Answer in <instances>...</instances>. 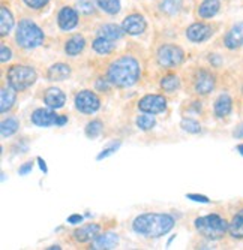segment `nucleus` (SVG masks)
Here are the masks:
<instances>
[{"mask_svg":"<svg viewBox=\"0 0 243 250\" xmlns=\"http://www.w3.org/2000/svg\"><path fill=\"white\" fill-rule=\"evenodd\" d=\"M137 127L141 129V130H150L155 127V125H156V120H155L153 114H147L146 112V116H140L137 119Z\"/></svg>","mask_w":243,"mask_h":250,"instance_id":"7c9ffc66","label":"nucleus"},{"mask_svg":"<svg viewBox=\"0 0 243 250\" xmlns=\"http://www.w3.org/2000/svg\"><path fill=\"white\" fill-rule=\"evenodd\" d=\"M119 244V235L114 232H105L99 234L93 241H92V249L95 250H111L116 249Z\"/></svg>","mask_w":243,"mask_h":250,"instance_id":"dca6fc26","label":"nucleus"},{"mask_svg":"<svg viewBox=\"0 0 243 250\" xmlns=\"http://www.w3.org/2000/svg\"><path fill=\"white\" fill-rule=\"evenodd\" d=\"M122 27H123L125 33L137 36V35H141L146 30V20L140 14H132V15H129V17H126L123 20Z\"/></svg>","mask_w":243,"mask_h":250,"instance_id":"f8f14e48","label":"nucleus"},{"mask_svg":"<svg viewBox=\"0 0 243 250\" xmlns=\"http://www.w3.org/2000/svg\"><path fill=\"white\" fill-rule=\"evenodd\" d=\"M44 102H45L51 109H59L65 105L66 102V96L62 92L60 88L51 87L45 92V96H44Z\"/></svg>","mask_w":243,"mask_h":250,"instance_id":"6ab92c4d","label":"nucleus"},{"mask_svg":"<svg viewBox=\"0 0 243 250\" xmlns=\"http://www.w3.org/2000/svg\"><path fill=\"white\" fill-rule=\"evenodd\" d=\"M11 57H12L11 50L6 47V45H3V43H2V47H0V60H2V62L5 63V62H8Z\"/></svg>","mask_w":243,"mask_h":250,"instance_id":"e433bc0d","label":"nucleus"},{"mask_svg":"<svg viewBox=\"0 0 243 250\" xmlns=\"http://www.w3.org/2000/svg\"><path fill=\"white\" fill-rule=\"evenodd\" d=\"M8 85L15 88L17 92L29 88L35 81H36V72L30 66H23V64H14L9 67L6 74Z\"/></svg>","mask_w":243,"mask_h":250,"instance_id":"39448f33","label":"nucleus"},{"mask_svg":"<svg viewBox=\"0 0 243 250\" xmlns=\"http://www.w3.org/2000/svg\"><path fill=\"white\" fill-rule=\"evenodd\" d=\"M84 47H86L84 38L80 36V35H75L68 42H66V45H65V53L68 54V56H72L74 57V56L80 54L84 50Z\"/></svg>","mask_w":243,"mask_h":250,"instance_id":"5701e85b","label":"nucleus"},{"mask_svg":"<svg viewBox=\"0 0 243 250\" xmlns=\"http://www.w3.org/2000/svg\"><path fill=\"white\" fill-rule=\"evenodd\" d=\"M182 8V0H164L161 3V11L168 14V15H174L177 14Z\"/></svg>","mask_w":243,"mask_h":250,"instance_id":"c756f323","label":"nucleus"},{"mask_svg":"<svg viewBox=\"0 0 243 250\" xmlns=\"http://www.w3.org/2000/svg\"><path fill=\"white\" fill-rule=\"evenodd\" d=\"M93 50L99 54H108L114 50V43L113 41L110 39H105L102 36H98L95 41H93Z\"/></svg>","mask_w":243,"mask_h":250,"instance_id":"a878e982","label":"nucleus"},{"mask_svg":"<svg viewBox=\"0 0 243 250\" xmlns=\"http://www.w3.org/2000/svg\"><path fill=\"white\" fill-rule=\"evenodd\" d=\"M215 85H216V80H215V75L212 72L201 69L195 74L194 88L198 95H209L210 92H213Z\"/></svg>","mask_w":243,"mask_h":250,"instance_id":"1a4fd4ad","label":"nucleus"},{"mask_svg":"<svg viewBox=\"0 0 243 250\" xmlns=\"http://www.w3.org/2000/svg\"><path fill=\"white\" fill-rule=\"evenodd\" d=\"M80 222H83V216H80V214H72V216L68 217V223L75 225V223H80Z\"/></svg>","mask_w":243,"mask_h":250,"instance_id":"a19ab883","label":"nucleus"},{"mask_svg":"<svg viewBox=\"0 0 243 250\" xmlns=\"http://www.w3.org/2000/svg\"><path fill=\"white\" fill-rule=\"evenodd\" d=\"M194 225L198 234L210 241H218L228 234V222L215 213L195 219Z\"/></svg>","mask_w":243,"mask_h":250,"instance_id":"7ed1b4c3","label":"nucleus"},{"mask_svg":"<svg viewBox=\"0 0 243 250\" xmlns=\"http://www.w3.org/2000/svg\"><path fill=\"white\" fill-rule=\"evenodd\" d=\"M47 75H48L50 81H65L71 75V67L65 63H57L50 67Z\"/></svg>","mask_w":243,"mask_h":250,"instance_id":"aec40b11","label":"nucleus"},{"mask_svg":"<svg viewBox=\"0 0 243 250\" xmlns=\"http://www.w3.org/2000/svg\"><path fill=\"white\" fill-rule=\"evenodd\" d=\"M99 231H101L99 225L87 223V225H84V226H81V228L74 231V238L78 243H89V241H93L99 235Z\"/></svg>","mask_w":243,"mask_h":250,"instance_id":"4468645a","label":"nucleus"},{"mask_svg":"<svg viewBox=\"0 0 243 250\" xmlns=\"http://www.w3.org/2000/svg\"><path fill=\"white\" fill-rule=\"evenodd\" d=\"M57 117L59 116L54 111H51L48 108H39L32 114V123L39 127H48V126L56 125Z\"/></svg>","mask_w":243,"mask_h":250,"instance_id":"ddd939ff","label":"nucleus"},{"mask_svg":"<svg viewBox=\"0 0 243 250\" xmlns=\"http://www.w3.org/2000/svg\"><path fill=\"white\" fill-rule=\"evenodd\" d=\"M224 45L228 50H237L243 45V21L236 22V24L225 33Z\"/></svg>","mask_w":243,"mask_h":250,"instance_id":"9b49d317","label":"nucleus"},{"mask_svg":"<svg viewBox=\"0 0 243 250\" xmlns=\"http://www.w3.org/2000/svg\"><path fill=\"white\" fill-rule=\"evenodd\" d=\"M140 78V64L131 57L123 56L113 62L108 67V81L117 87H131Z\"/></svg>","mask_w":243,"mask_h":250,"instance_id":"f03ea898","label":"nucleus"},{"mask_svg":"<svg viewBox=\"0 0 243 250\" xmlns=\"http://www.w3.org/2000/svg\"><path fill=\"white\" fill-rule=\"evenodd\" d=\"M32 168H33V164H32V162H26L23 167H20L18 174H20V175H27V174L32 171Z\"/></svg>","mask_w":243,"mask_h":250,"instance_id":"58836bf2","label":"nucleus"},{"mask_svg":"<svg viewBox=\"0 0 243 250\" xmlns=\"http://www.w3.org/2000/svg\"><path fill=\"white\" fill-rule=\"evenodd\" d=\"M101 106V101L96 93L90 90H83L75 96V108L83 114H93Z\"/></svg>","mask_w":243,"mask_h":250,"instance_id":"0eeeda50","label":"nucleus"},{"mask_svg":"<svg viewBox=\"0 0 243 250\" xmlns=\"http://www.w3.org/2000/svg\"><path fill=\"white\" fill-rule=\"evenodd\" d=\"M138 109L147 114H159L167 109V101L159 95H147L138 102Z\"/></svg>","mask_w":243,"mask_h":250,"instance_id":"6e6552de","label":"nucleus"},{"mask_svg":"<svg viewBox=\"0 0 243 250\" xmlns=\"http://www.w3.org/2000/svg\"><path fill=\"white\" fill-rule=\"evenodd\" d=\"M213 35L212 26L206 24V22H195V24L189 26L186 30V38L192 42H204Z\"/></svg>","mask_w":243,"mask_h":250,"instance_id":"9d476101","label":"nucleus"},{"mask_svg":"<svg viewBox=\"0 0 243 250\" xmlns=\"http://www.w3.org/2000/svg\"><path fill=\"white\" fill-rule=\"evenodd\" d=\"M66 122H68V117H66V116H59L57 120H56V126H63Z\"/></svg>","mask_w":243,"mask_h":250,"instance_id":"37998d69","label":"nucleus"},{"mask_svg":"<svg viewBox=\"0 0 243 250\" xmlns=\"http://www.w3.org/2000/svg\"><path fill=\"white\" fill-rule=\"evenodd\" d=\"M173 228H174V219L170 214H161V213L141 214L132 223L134 232L146 238H159L168 234Z\"/></svg>","mask_w":243,"mask_h":250,"instance_id":"f257e3e1","label":"nucleus"},{"mask_svg":"<svg viewBox=\"0 0 243 250\" xmlns=\"http://www.w3.org/2000/svg\"><path fill=\"white\" fill-rule=\"evenodd\" d=\"M38 162H39V168L44 171V174H47V165H45V161H42V157H38Z\"/></svg>","mask_w":243,"mask_h":250,"instance_id":"c03bdc74","label":"nucleus"},{"mask_svg":"<svg viewBox=\"0 0 243 250\" xmlns=\"http://www.w3.org/2000/svg\"><path fill=\"white\" fill-rule=\"evenodd\" d=\"M102 132V123L99 120H92L87 123L86 126V135L89 136L90 140L96 138V136H99V133Z\"/></svg>","mask_w":243,"mask_h":250,"instance_id":"2f4dec72","label":"nucleus"},{"mask_svg":"<svg viewBox=\"0 0 243 250\" xmlns=\"http://www.w3.org/2000/svg\"><path fill=\"white\" fill-rule=\"evenodd\" d=\"M14 27V17L6 6L0 8V35L6 36Z\"/></svg>","mask_w":243,"mask_h":250,"instance_id":"b1692460","label":"nucleus"},{"mask_svg":"<svg viewBox=\"0 0 243 250\" xmlns=\"http://www.w3.org/2000/svg\"><path fill=\"white\" fill-rule=\"evenodd\" d=\"M24 3L32 9H39L45 6L48 3V0H24Z\"/></svg>","mask_w":243,"mask_h":250,"instance_id":"c9c22d12","label":"nucleus"},{"mask_svg":"<svg viewBox=\"0 0 243 250\" xmlns=\"http://www.w3.org/2000/svg\"><path fill=\"white\" fill-rule=\"evenodd\" d=\"M20 127V123L17 119L11 117L2 122V126H0V132H2V138H8V136L14 135Z\"/></svg>","mask_w":243,"mask_h":250,"instance_id":"bb28decb","label":"nucleus"},{"mask_svg":"<svg viewBox=\"0 0 243 250\" xmlns=\"http://www.w3.org/2000/svg\"><path fill=\"white\" fill-rule=\"evenodd\" d=\"M228 235L234 240H243V207L228 222Z\"/></svg>","mask_w":243,"mask_h":250,"instance_id":"a211bd4d","label":"nucleus"},{"mask_svg":"<svg viewBox=\"0 0 243 250\" xmlns=\"http://www.w3.org/2000/svg\"><path fill=\"white\" fill-rule=\"evenodd\" d=\"M123 33H125L123 27H119L117 24H105V26L99 27V30H98V36H102L110 41L120 39L123 36Z\"/></svg>","mask_w":243,"mask_h":250,"instance_id":"393cba45","label":"nucleus"},{"mask_svg":"<svg viewBox=\"0 0 243 250\" xmlns=\"http://www.w3.org/2000/svg\"><path fill=\"white\" fill-rule=\"evenodd\" d=\"M221 9V0H204L198 8V15L201 18H213Z\"/></svg>","mask_w":243,"mask_h":250,"instance_id":"4be33fe9","label":"nucleus"},{"mask_svg":"<svg viewBox=\"0 0 243 250\" xmlns=\"http://www.w3.org/2000/svg\"><path fill=\"white\" fill-rule=\"evenodd\" d=\"M209 60H210V63H212L213 66H216V67H218L221 63H222V60H221V57H219L218 54H212V57H210Z\"/></svg>","mask_w":243,"mask_h":250,"instance_id":"79ce46f5","label":"nucleus"},{"mask_svg":"<svg viewBox=\"0 0 243 250\" xmlns=\"http://www.w3.org/2000/svg\"><path fill=\"white\" fill-rule=\"evenodd\" d=\"M189 199H192V201H197V202H204V204H209L210 202V199L207 198V196H204V195H195V193H189V195H186Z\"/></svg>","mask_w":243,"mask_h":250,"instance_id":"4c0bfd02","label":"nucleus"},{"mask_svg":"<svg viewBox=\"0 0 243 250\" xmlns=\"http://www.w3.org/2000/svg\"><path fill=\"white\" fill-rule=\"evenodd\" d=\"M119 147H120V143H114V144H111L110 147H107V148H104L99 154H98V161H102V159H105V157H108V156H111L113 153H116L117 150H119Z\"/></svg>","mask_w":243,"mask_h":250,"instance_id":"f704fd0d","label":"nucleus"},{"mask_svg":"<svg viewBox=\"0 0 243 250\" xmlns=\"http://www.w3.org/2000/svg\"><path fill=\"white\" fill-rule=\"evenodd\" d=\"M15 99H17L15 88H12L11 85L2 88V99H0V111H2V114H5V112H8L14 106Z\"/></svg>","mask_w":243,"mask_h":250,"instance_id":"412c9836","label":"nucleus"},{"mask_svg":"<svg viewBox=\"0 0 243 250\" xmlns=\"http://www.w3.org/2000/svg\"><path fill=\"white\" fill-rule=\"evenodd\" d=\"M180 127L188 133H198L201 130L200 123H198L197 120H194V119H183L182 123H180Z\"/></svg>","mask_w":243,"mask_h":250,"instance_id":"473e14b6","label":"nucleus"},{"mask_svg":"<svg viewBox=\"0 0 243 250\" xmlns=\"http://www.w3.org/2000/svg\"><path fill=\"white\" fill-rule=\"evenodd\" d=\"M183 51L182 48L176 47V45H162L158 50V63L162 67H174L179 66L183 62Z\"/></svg>","mask_w":243,"mask_h":250,"instance_id":"423d86ee","label":"nucleus"},{"mask_svg":"<svg viewBox=\"0 0 243 250\" xmlns=\"http://www.w3.org/2000/svg\"><path fill=\"white\" fill-rule=\"evenodd\" d=\"M57 21H59V27L62 30H72L78 24V15H77V12L72 8L65 6L59 12Z\"/></svg>","mask_w":243,"mask_h":250,"instance_id":"2eb2a0df","label":"nucleus"},{"mask_svg":"<svg viewBox=\"0 0 243 250\" xmlns=\"http://www.w3.org/2000/svg\"><path fill=\"white\" fill-rule=\"evenodd\" d=\"M233 136H234V138H237V140H243V123H242V125H239V126L234 129Z\"/></svg>","mask_w":243,"mask_h":250,"instance_id":"ea45409f","label":"nucleus"},{"mask_svg":"<svg viewBox=\"0 0 243 250\" xmlns=\"http://www.w3.org/2000/svg\"><path fill=\"white\" fill-rule=\"evenodd\" d=\"M237 151H239V154H242V156H243V144L237 146Z\"/></svg>","mask_w":243,"mask_h":250,"instance_id":"a18cd8bd","label":"nucleus"},{"mask_svg":"<svg viewBox=\"0 0 243 250\" xmlns=\"http://www.w3.org/2000/svg\"><path fill=\"white\" fill-rule=\"evenodd\" d=\"M17 42L23 48H36L44 42V32L35 24L32 20H23L17 29Z\"/></svg>","mask_w":243,"mask_h":250,"instance_id":"20e7f679","label":"nucleus"},{"mask_svg":"<svg viewBox=\"0 0 243 250\" xmlns=\"http://www.w3.org/2000/svg\"><path fill=\"white\" fill-rule=\"evenodd\" d=\"M98 6L104 12L114 15L120 11V0H98Z\"/></svg>","mask_w":243,"mask_h":250,"instance_id":"c85d7f7f","label":"nucleus"},{"mask_svg":"<svg viewBox=\"0 0 243 250\" xmlns=\"http://www.w3.org/2000/svg\"><path fill=\"white\" fill-rule=\"evenodd\" d=\"M231 109H233V99L230 95L222 93L219 95V98L215 101L213 105V111H215V116L218 119H225L231 114Z\"/></svg>","mask_w":243,"mask_h":250,"instance_id":"f3484780","label":"nucleus"},{"mask_svg":"<svg viewBox=\"0 0 243 250\" xmlns=\"http://www.w3.org/2000/svg\"><path fill=\"white\" fill-rule=\"evenodd\" d=\"M161 87L165 90V92L173 93L180 87V80L177 75H167L161 80Z\"/></svg>","mask_w":243,"mask_h":250,"instance_id":"cd10ccee","label":"nucleus"},{"mask_svg":"<svg viewBox=\"0 0 243 250\" xmlns=\"http://www.w3.org/2000/svg\"><path fill=\"white\" fill-rule=\"evenodd\" d=\"M95 3H98V0H77V8L83 14H92L95 11Z\"/></svg>","mask_w":243,"mask_h":250,"instance_id":"72a5a7b5","label":"nucleus"}]
</instances>
